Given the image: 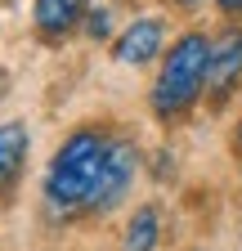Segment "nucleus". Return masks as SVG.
Listing matches in <instances>:
<instances>
[{
    "label": "nucleus",
    "mask_w": 242,
    "mask_h": 251,
    "mask_svg": "<svg viewBox=\"0 0 242 251\" xmlns=\"http://www.w3.org/2000/svg\"><path fill=\"white\" fill-rule=\"evenodd\" d=\"M103 152L108 139L99 130H76L63 148L54 152V166H49V202L58 211H76L95 202V188H99V171H103Z\"/></svg>",
    "instance_id": "nucleus-1"
},
{
    "label": "nucleus",
    "mask_w": 242,
    "mask_h": 251,
    "mask_svg": "<svg viewBox=\"0 0 242 251\" xmlns=\"http://www.w3.org/2000/svg\"><path fill=\"white\" fill-rule=\"evenodd\" d=\"M206 58H211V41L202 31L179 36V45L166 54L162 76L153 85V108L162 117H179L184 108H193V99L206 90Z\"/></svg>",
    "instance_id": "nucleus-2"
},
{
    "label": "nucleus",
    "mask_w": 242,
    "mask_h": 251,
    "mask_svg": "<svg viewBox=\"0 0 242 251\" xmlns=\"http://www.w3.org/2000/svg\"><path fill=\"white\" fill-rule=\"evenodd\" d=\"M135 166H139V152L130 139H108V152H103V171H99V188H95V202L90 206H117L121 198H126V188L135 179Z\"/></svg>",
    "instance_id": "nucleus-3"
},
{
    "label": "nucleus",
    "mask_w": 242,
    "mask_h": 251,
    "mask_svg": "<svg viewBox=\"0 0 242 251\" xmlns=\"http://www.w3.org/2000/svg\"><path fill=\"white\" fill-rule=\"evenodd\" d=\"M242 76V31H224V36L211 45V58H206V90L211 99L224 103L229 90L238 85Z\"/></svg>",
    "instance_id": "nucleus-4"
},
{
    "label": "nucleus",
    "mask_w": 242,
    "mask_h": 251,
    "mask_svg": "<svg viewBox=\"0 0 242 251\" xmlns=\"http://www.w3.org/2000/svg\"><path fill=\"white\" fill-rule=\"evenodd\" d=\"M162 50V18H139L130 23L126 31H121V41H117V58L121 63H148V58H157Z\"/></svg>",
    "instance_id": "nucleus-5"
},
{
    "label": "nucleus",
    "mask_w": 242,
    "mask_h": 251,
    "mask_svg": "<svg viewBox=\"0 0 242 251\" xmlns=\"http://www.w3.org/2000/svg\"><path fill=\"white\" fill-rule=\"evenodd\" d=\"M23 162H27V126L23 121H5L0 126V198L14 188Z\"/></svg>",
    "instance_id": "nucleus-6"
},
{
    "label": "nucleus",
    "mask_w": 242,
    "mask_h": 251,
    "mask_svg": "<svg viewBox=\"0 0 242 251\" xmlns=\"http://www.w3.org/2000/svg\"><path fill=\"white\" fill-rule=\"evenodd\" d=\"M81 9H85V0H36V27L45 36H63L81 18Z\"/></svg>",
    "instance_id": "nucleus-7"
},
{
    "label": "nucleus",
    "mask_w": 242,
    "mask_h": 251,
    "mask_svg": "<svg viewBox=\"0 0 242 251\" xmlns=\"http://www.w3.org/2000/svg\"><path fill=\"white\" fill-rule=\"evenodd\" d=\"M157 229H162L157 206H139L130 215V225H126V251H153L157 247Z\"/></svg>",
    "instance_id": "nucleus-8"
},
{
    "label": "nucleus",
    "mask_w": 242,
    "mask_h": 251,
    "mask_svg": "<svg viewBox=\"0 0 242 251\" xmlns=\"http://www.w3.org/2000/svg\"><path fill=\"white\" fill-rule=\"evenodd\" d=\"M108 31H112V14H108V9H95V14H90V36L103 41Z\"/></svg>",
    "instance_id": "nucleus-9"
},
{
    "label": "nucleus",
    "mask_w": 242,
    "mask_h": 251,
    "mask_svg": "<svg viewBox=\"0 0 242 251\" xmlns=\"http://www.w3.org/2000/svg\"><path fill=\"white\" fill-rule=\"evenodd\" d=\"M220 9H229V14H238V9H242V0H220Z\"/></svg>",
    "instance_id": "nucleus-10"
},
{
    "label": "nucleus",
    "mask_w": 242,
    "mask_h": 251,
    "mask_svg": "<svg viewBox=\"0 0 242 251\" xmlns=\"http://www.w3.org/2000/svg\"><path fill=\"white\" fill-rule=\"evenodd\" d=\"M179 5H193V0H179Z\"/></svg>",
    "instance_id": "nucleus-11"
},
{
    "label": "nucleus",
    "mask_w": 242,
    "mask_h": 251,
    "mask_svg": "<svg viewBox=\"0 0 242 251\" xmlns=\"http://www.w3.org/2000/svg\"><path fill=\"white\" fill-rule=\"evenodd\" d=\"M238 144H242V130H238Z\"/></svg>",
    "instance_id": "nucleus-12"
}]
</instances>
